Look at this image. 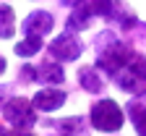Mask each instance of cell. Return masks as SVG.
<instances>
[{
    "mask_svg": "<svg viewBox=\"0 0 146 136\" xmlns=\"http://www.w3.org/2000/svg\"><path fill=\"white\" fill-rule=\"evenodd\" d=\"M91 45H94V66L107 76L110 81H112V76L117 71L125 68L128 58L133 55V45L125 40V37H120L115 29H102L94 34V40H91Z\"/></svg>",
    "mask_w": 146,
    "mask_h": 136,
    "instance_id": "1",
    "label": "cell"
},
{
    "mask_svg": "<svg viewBox=\"0 0 146 136\" xmlns=\"http://www.w3.org/2000/svg\"><path fill=\"white\" fill-rule=\"evenodd\" d=\"M89 126L91 131H97L102 136H112V133H120L123 126H125V110L117 100L112 97H94V102L89 105Z\"/></svg>",
    "mask_w": 146,
    "mask_h": 136,
    "instance_id": "2",
    "label": "cell"
},
{
    "mask_svg": "<svg viewBox=\"0 0 146 136\" xmlns=\"http://www.w3.org/2000/svg\"><path fill=\"white\" fill-rule=\"evenodd\" d=\"M44 50H47V58H52V60L68 66V63L81 60L86 45H84V40H81V34H73V31L63 29V31H58V34H55L52 40L44 45Z\"/></svg>",
    "mask_w": 146,
    "mask_h": 136,
    "instance_id": "3",
    "label": "cell"
},
{
    "mask_svg": "<svg viewBox=\"0 0 146 136\" xmlns=\"http://www.w3.org/2000/svg\"><path fill=\"white\" fill-rule=\"evenodd\" d=\"M0 115L11 128H34L39 123V113L34 110L31 97H24V94H13Z\"/></svg>",
    "mask_w": 146,
    "mask_h": 136,
    "instance_id": "4",
    "label": "cell"
},
{
    "mask_svg": "<svg viewBox=\"0 0 146 136\" xmlns=\"http://www.w3.org/2000/svg\"><path fill=\"white\" fill-rule=\"evenodd\" d=\"M55 13L47 11V8H34L29 11L24 18H21V37H42V40H47V37L55 31Z\"/></svg>",
    "mask_w": 146,
    "mask_h": 136,
    "instance_id": "5",
    "label": "cell"
},
{
    "mask_svg": "<svg viewBox=\"0 0 146 136\" xmlns=\"http://www.w3.org/2000/svg\"><path fill=\"white\" fill-rule=\"evenodd\" d=\"M68 97L70 94H68L65 86H39L31 94V105L39 115H55L58 110H63Z\"/></svg>",
    "mask_w": 146,
    "mask_h": 136,
    "instance_id": "6",
    "label": "cell"
},
{
    "mask_svg": "<svg viewBox=\"0 0 146 136\" xmlns=\"http://www.w3.org/2000/svg\"><path fill=\"white\" fill-rule=\"evenodd\" d=\"M76 81H78V89L81 92H86L91 97H102L110 79H107L94 63H86V66H78L76 68Z\"/></svg>",
    "mask_w": 146,
    "mask_h": 136,
    "instance_id": "7",
    "label": "cell"
},
{
    "mask_svg": "<svg viewBox=\"0 0 146 136\" xmlns=\"http://www.w3.org/2000/svg\"><path fill=\"white\" fill-rule=\"evenodd\" d=\"M68 79L65 66L52 60V58H44L42 63H34V84L39 86H63Z\"/></svg>",
    "mask_w": 146,
    "mask_h": 136,
    "instance_id": "8",
    "label": "cell"
},
{
    "mask_svg": "<svg viewBox=\"0 0 146 136\" xmlns=\"http://www.w3.org/2000/svg\"><path fill=\"white\" fill-rule=\"evenodd\" d=\"M47 128H52L55 133H63V136H89V131H91L86 115H63L58 121H50Z\"/></svg>",
    "mask_w": 146,
    "mask_h": 136,
    "instance_id": "9",
    "label": "cell"
},
{
    "mask_svg": "<svg viewBox=\"0 0 146 136\" xmlns=\"http://www.w3.org/2000/svg\"><path fill=\"white\" fill-rule=\"evenodd\" d=\"M94 21H97V16L91 13L86 8V3H84V5H76V8L68 11L65 21H63V29H68L73 34H84V31H89L91 26H94Z\"/></svg>",
    "mask_w": 146,
    "mask_h": 136,
    "instance_id": "10",
    "label": "cell"
},
{
    "mask_svg": "<svg viewBox=\"0 0 146 136\" xmlns=\"http://www.w3.org/2000/svg\"><path fill=\"white\" fill-rule=\"evenodd\" d=\"M107 24H112V26H117L120 31L131 34V31H136V29L141 26V18L133 13V8H131V5H125L123 0H115L112 16H110V21H107Z\"/></svg>",
    "mask_w": 146,
    "mask_h": 136,
    "instance_id": "11",
    "label": "cell"
},
{
    "mask_svg": "<svg viewBox=\"0 0 146 136\" xmlns=\"http://www.w3.org/2000/svg\"><path fill=\"white\" fill-rule=\"evenodd\" d=\"M123 110H125L128 123L133 126L136 136H146V100L143 97H131Z\"/></svg>",
    "mask_w": 146,
    "mask_h": 136,
    "instance_id": "12",
    "label": "cell"
},
{
    "mask_svg": "<svg viewBox=\"0 0 146 136\" xmlns=\"http://www.w3.org/2000/svg\"><path fill=\"white\" fill-rule=\"evenodd\" d=\"M16 31H18L16 8L11 3H0V40H3V42L16 40Z\"/></svg>",
    "mask_w": 146,
    "mask_h": 136,
    "instance_id": "13",
    "label": "cell"
},
{
    "mask_svg": "<svg viewBox=\"0 0 146 136\" xmlns=\"http://www.w3.org/2000/svg\"><path fill=\"white\" fill-rule=\"evenodd\" d=\"M44 40L42 37H21L18 42H13V55L21 58V60H31V58H36L42 50H44Z\"/></svg>",
    "mask_w": 146,
    "mask_h": 136,
    "instance_id": "14",
    "label": "cell"
},
{
    "mask_svg": "<svg viewBox=\"0 0 146 136\" xmlns=\"http://www.w3.org/2000/svg\"><path fill=\"white\" fill-rule=\"evenodd\" d=\"M125 71L131 73V76H136V79L146 86V52L133 50V55L128 58V63H125Z\"/></svg>",
    "mask_w": 146,
    "mask_h": 136,
    "instance_id": "15",
    "label": "cell"
},
{
    "mask_svg": "<svg viewBox=\"0 0 146 136\" xmlns=\"http://www.w3.org/2000/svg\"><path fill=\"white\" fill-rule=\"evenodd\" d=\"M86 8L94 13L99 21H110L112 8H115V0H86Z\"/></svg>",
    "mask_w": 146,
    "mask_h": 136,
    "instance_id": "16",
    "label": "cell"
},
{
    "mask_svg": "<svg viewBox=\"0 0 146 136\" xmlns=\"http://www.w3.org/2000/svg\"><path fill=\"white\" fill-rule=\"evenodd\" d=\"M16 84H21V86H29V84H34V63H21V66H18Z\"/></svg>",
    "mask_w": 146,
    "mask_h": 136,
    "instance_id": "17",
    "label": "cell"
},
{
    "mask_svg": "<svg viewBox=\"0 0 146 136\" xmlns=\"http://www.w3.org/2000/svg\"><path fill=\"white\" fill-rule=\"evenodd\" d=\"M13 94H16V84H11V81H0V113H3L5 102L11 100Z\"/></svg>",
    "mask_w": 146,
    "mask_h": 136,
    "instance_id": "18",
    "label": "cell"
},
{
    "mask_svg": "<svg viewBox=\"0 0 146 136\" xmlns=\"http://www.w3.org/2000/svg\"><path fill=\"white\" fill-rule=\"evenodd\" d=\"M8 136H36V131L34 128H11Z\"/></svg>",
    "mask_w": 146,
    "mask_h": 136,
    "instance_id": "19",
    "label": "cell"
},
{
    "mask_svg": "<svg viewBox=\"0 0 146 136\" xmlns=\"http://www.w3.org/2000/svg\"><path fill=\"white\" fill-rule=\"evenodd\" d=\"M86 3V0H58V5H63V8H76V5H84Z\"/></svg>",
    "mask_w": 146,
    "mask_h": 136,
    "instance_id": "20",
    "label": "cell"
},
{
    "mask_svg": "<svg viewBox=\"0 0 146 136\" xmlns=\"http://www.w3.org/2000/svg\"><path fill=\"white\" fill-rule=\"evenodd\" d=\"M8 71V58L5 55H0V79H3V73Z\"/></svg>",
    "mask_w": 146,
    "mask_h": 136,
    "instance_id": "21",
    "label": "cell"
},
{
    "mask_svg": "<svg viewBox=\"0 0 146 136\" xmlns=\"http://www.w3.org/2000/svg\"><path fill=\"white\" fill-rule=\"evenodd\" d=\"M8 133H11V126L3 121V123H0V136H8Z\"/></svg>",
    "mask_w": 146,
    "mask_h": 136,
    "instance_id": "22",
    "label": "cell"
},
{
    "mask_svg": "<svg viewBox=\"0 0 146 136\" xmlns=\"http://www.w3.org/2000/svg\"><path fill=\"white\" fill-rule=\"evenodd\" d=\"M50 136H63V133H50Z\"/></svg>",
    "mask_w": 146,
    "mask_h": 136,
    "instance_id": "23",
    "label": "cell"
},
{
    "mask_svg": "<svg viewBox=\"0 0 146 136\" xmlns=\"http://www.w3.org/2000/svg\"><path fill=\"white\" fill-rule=\"evenodd\" d=\"M97 136H102V133H97Z\"/></svg>",
    "mask_w": 146,
    "mask_h": 136,
    "instance_id": "24",
    "label": "cell"
}]
</instances>
